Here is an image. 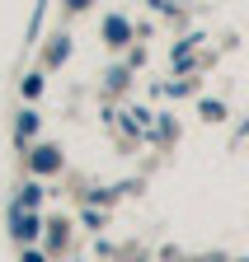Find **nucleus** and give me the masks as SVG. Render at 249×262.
<instances>
[{
	"mask_svg": "<svg viewBox=\"0 0 249 262\" xmlns=\"http://www.w3.org/2000/svg\"><path fill=\"white\" fill-rule=\"evenodd\" d=\"M14 225H19V239H33L38 234V220H28V215H14Z\"/></svg>",
	"mask_w": 249,
	"mask_h": 262,
	"instance_id": "nucleus-1",
	"label": "nucleus"
},
{
	"mask_svg": "<svg viewBox=\"0 0 249 262\" xmlns=\"http://www.w3.org/2000/svg\"><path fill=\"white\" fill-rule=\"evenodd\" d=\"M108 38L122 42V38H127V24H122V19H108Z\"/></svg>",
	"mask_w": 249,
	"mask_h": 262,
	"instance_id": "nucleus-2",
	"label": "nucleus"
},
{
	"mask_svg": "<svg viewBox=\"0 0 249 262\" xmlns=\"http://www.w3.org/2000/svg\"><path fill=\"white\" fill-rule=\"evenodd\" d=\"M38 169H56V150H38Z\"/></svg>",
	"mask_w": 249,
	"mask_h": 262,
	"instance_id": "nucleus-3",
	"label": "nucleus"
}]
</instances>
